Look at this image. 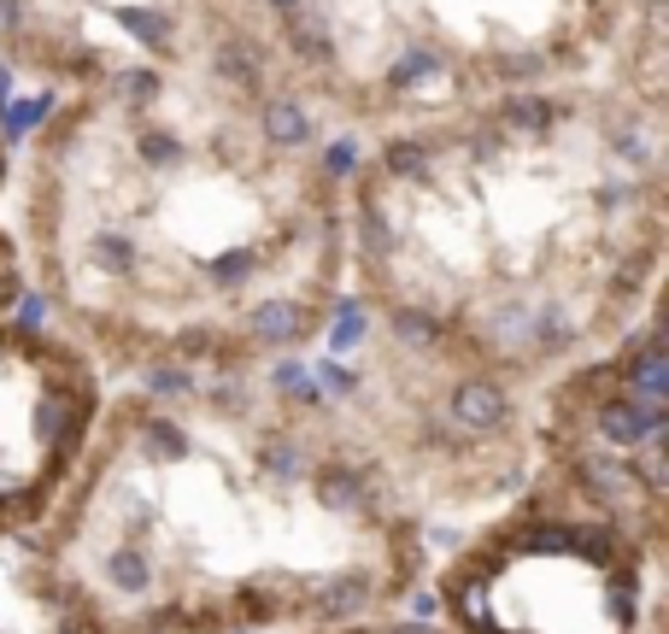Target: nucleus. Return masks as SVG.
I'll use <instances>...</instances> for the list:
<instances>
[{"label":"nucleus","mask_w":669,"mask_h":634,"mask_svg":"<svg viewBox=\"0 0 669 634\" xmlns=\"http://www.w3.org/2000/svg\"><path fill=\"white\" fill-rule=\"evenodd\" d=\"M24 288L94 365L259 370L347 294V159L235 47L170 77L65 94L12 159Z\"/></svg>","instance_id":"nucleus-1"},{"label":"nucleus","mask_w":669,"mask_h":634,"mask_svg":"<svg viewBox=\"0 0 669 634\" xmlns=\"http://www.w3.org/2000/svg\"><path fill=\"white\" fill-rule=\"evenodd\" d=\"M664 242V0L605 71L382 130L347 165V294L453 388L616 353L651 323Z\"/></svg>","instance_id":"nucleus-2"},{"label":"nucleus","mask_w":669,"mask_h":634,"mask_svg":"<svg viewBox=\"0 0 669 634\" xmlns=\"http://www.w3.org/2000/svg\"><path fill=\"white\" fill-rule=\"evenodd\" d=\"M317 130L382 135L593 77L651 0H242Z\"/></svg>","instance_id":"nucleus-3"},{"label":"nucleus","mask_w":669,"mask_h":634,"mask_svg":"<svg viewBox=\"0 0 669 634\" xmlns=\"http://www.w3.org/2000/svg\"><path fill=\"white\" fill-rule=\"evenodd\" d=\"M253 42L242 0H0V71L59 100L170 77Z\"/></svg>","instance_id":"nucleus-4"},{"label":"nucleus","mask_w":669,"mask_h":634,"mask_svg":"<svg viewBox=\"0 0 669 634\" xmlns=\"http://www.w3.org/2000/svg\"><path fill=\"white\" fill-rule=\"evenodd\" d=\"M24 294V265H19V235H12V147L0 130V318H12V305Z\"/></svg>","instance_id":"nucleus-5"}]
</instances>
